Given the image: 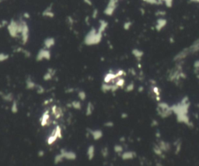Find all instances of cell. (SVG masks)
<instances>
[{
	"label": "cell",
	"mask_w": 199,
	"mask_h": 166,
	"mask_svg": "<svg viewBox=\"0 0 199 166\" xmlns=\"http://www.w3.org/2000/svg\"><path fill=\"white\" fill-rule=\"evenodd\" d=\"M103 33H99L96 28L92 27L91 29L86 33L84 38V44L86 46H93L98 44L101 42Z\"/></svg>",
	"instance_id": "6da1fadb"
},
{
	"label": "cell",
	"mask_w": 199,
	"mask_h": 166,
	"mask_svg": "<svg viewBox=\"0 0 199 166\" xmlns=\"http://www.w3.org/2000/svg\"><path fill=\"white\" fill-rule=\"evenodd\" d=\"M7 30L10 37L13 38H16L19 37L22 30V23L21 21H16L14 19H12L7 25Z\"/></svg>",
	"instance_id": "7a4b0ae2"
},
{
	"label": "cell",
	"mask_w": 199,
	"mask_h": 166,
	"mask_svg": "<svg viewBox=\"0 0 199 166\" xmlns=\"http://www.w3.org/2000/svg\"><path fill=\"white\" fill-rule=\"evenodd\" d=\"M22 23V30L20 33L21 35V40L23 44H26L28 42L29 40V33H30V29H29V26L27 23V22L25 20H20Z\"/></svg>",
	"instance_id": "3957f363"
},
{
	"label": "cell",
	"mask_w": 199,
	"mask_h": 166,
	"mask_svg": "<svg viewBox=\"0 0 199 166\" xmlns=\"http://www.w3.org/2000/svg\"><path fill=\"white\" fill-rule=\"evenodd\" d=\"M118 0H109L108 5L104 11V13L106 16H110L113 15L116 8H117V5H118Z\"/></svg>",
	"instance_id": "277c9868"
},
{
	"label": "cell",
	"mask_w": 199,
	"mask_h": 166,
	"mask_svg": "<svg viewBox=\"0 0 199 166\" xmlns=\"http://www.w3.org/2000/svg\"><path fill=\"white\" fill-rule=\"evenodd\" d=\"M51 52L49 51V49L42 48L38 51V54H37V58H36V60H37L38 62H41L44 59H46V60L49 61V60L51 59Z\"/></svg>",
	"instance_id": "5b68a950"
},
{
	"label": "cell",
	"mask_w": 199,
	"mask_h": 166,
	"mask_svg": "<svg viewBox=\"0 0 199 166\" xmlns=\"http://www.w3.org/2000/svg\"><path fill=\"white\" fill-rule=\"evenodd\" d=\"M61 153H62L64 158L67 160H69V161H73V160H75L76 159V154L73 151H66L64 149H62L61 150Z\"/></svg>",
	"instance_id": "8992f818"
},
{
	"label": "cell",
	"mask_w": 199,
	"mask_h": 166,
	"mask_svg": "<svg viewBox=\"0 0 199 166\" xmlns=\"http://www.w3.org/2000/svg\"><path fill=\"white\" fill-rule=\"evenodd\" d=\"M88 131L92 136L94 141H98L101 137H103V132L100 130H91V129H88Z\"/></svg>",
	"instance_id": "52a82bcc"
},
{
	"label": "cell",
	"mask_w": 199,
	"mask_h": 166,
	"mask_svg": "<svg viewBox=\"0 0 199 166\" xmlns=\"http://www.w3.org/2000/svg\"><path fill=\"white\" fill-rule=\"evenodd\" d=\"M50 119V115H49V110H46L45 112H44L41 117L40 119V125L42 127H45L46 125H48V121Z\"/></svg>",
	"instance_id": "ba28073f"
},
{
	"label": "cell",
	"mask_w": 199,
	"mask_h": 166,
	"mask_svg": "<svg viewBox=\"0 0 199 166\" xmlns=\"http://www.w3.org/2000/svg\"><path fill=\"white\" fill-rule=\"evenodd\" d=\"M55 44V40L54 37H48L44 40V48L50 49Z\"/></svg>",
	"instance_id": "9c48e42d"
},
{
	"label": "cell",
	"mask_w": 199,
	"mask_h": 166,
	"mask_svg": "<svg viewBox=\"0 0 199 166\" xmlns=\"http://www.w3.org/2000/svg\"><path fill=\"white\" fill-rule=\"evenodd\" d=\"M99 27H98V29H97V30L99 31V33H104L107 29V28H108V23L106 20H104V19H100L99 21Z\"/></svg>",
	"instance_id": "30bf717a"
},
{
	"label": "cell",
	"mask_w": 199,
	"mask_h": 166,
	"mask_svg": "<svg viewBox=\"0 0 199 166\" xmlns=\"http://www.w3.org/2000/svg\"><path fill=\"white\" fill-rule=\"evenodd\" d=\"M42 16H45V17H48V18H53L54 16V13L52 12V8H51V5L47 7V9H45L44 12L42 13Z\"/></svg>",
	"instance_id": "8fae6325"
},
{
	"label": "cell",
	"mask_w": 199,
	"mask_h": 166,
	"mask_svg": "<svg viewBox=\"0 0 199 166\" xmlns=\"http://www.w3.org/2000/svg\"><path fill=\"white\" fill-rule=\"evenodd\" d=\"M95 155V147L93 145H90L87 149V156H88V159L89 161H91L93 159Z\"/></svg>",
	"instance_id": "7c38bea8"
},
{
	"label": "cell",
	"mask_w": 199,
	"mask_h": 166,
	"mask_svg": "<svg viewBox=\"0 0 199 166\" xmlns=\"http://www.w3.org/2000/svg\"><path fill=\"white\" fill-rule=\"evenodd\" d=\"M58 138V135H57V134L55 133V131H54V130L53 131V133L50 135L48 137V138L47 139V143H48V145H51L52 144H54V142L56 141V140Z\"/></svg>",
	"instance_id": "4fadbf2b"
},
{
	"label": "cell",
	"mask_w": 199,
	"mask_h": 166,
	"mask_svg": "<svg viewBox=\"0 0 199 166\" xmlns=\"http://www.w3.org/2000/svg\"><path fill=\"white\" fill-rule=\"evenodd\" d=\"M115 78H117L115 74H113V73L110 72L108 73L107 75H105L104 78V82L109 83L110 82L114 80V79H115Z\"/></svg>",
	"instance_id": "5bb4252c"
},
{
	"label": "cell",
	"mask_w": 199,
	"mask_h": 166,
	"mask_svg": "<svg viewBox=\"0 0 199 166\" xmlns=\"http://www.w3.org/2000/svg\"><path fill=\"white\" fill-rule=\"evenodd\" d=\"M93 110H94V106H93V105L92 102H88V104H87V107H86V115L87 116L92 115V113H93Z\"/></svg>",
	"instance_id": "9a60e30c"
},
{
	"label": "cell",
	"mask_w": 199,
	"mask_h": 166,
	"mask_svg": "<svg viewBox=\"0 0 199 166\" xmlns=\"http://www.w3.org/2000/svg\"><path fill=\"white\" fill-rule=\"evenodd\" d=\"M35 83L32 81V79L29 77L27 78V81H26V87H27V89H33L34 88H35Z\"/></svg>",
	"instance_id": "2e32d148"
},
{
	"label": "cell",
	"mask_w": 199,
	"mask_h": 166,
	"mask_svg": "<svg viewBox=\"0 0 199 166\" xmlns=\"http://www.w3.org/2000/svg\"><path fill=\"white\" fill-rule=\"evenodd\" d=\"M1 96L3 98L5 101L6 102H11L13 100V93H8V94H3V95H1Z\"/></svg>",
	"instance_id": "e0dca14e"
},
{
	"label": "cell",
	"mask_w": 199,
	"mask_h": 166,
	"mask_svg": "<svg viewBox=\"0 0 199 166\" xmlns=\"http://www.w3.org/2000/svg\"><path fill=\"white\" fill-rule=\"evenodd\" d=\"M112 85H110L109 83L104 82L101 86V90H102L104 92H107L108 91H111L112 89Z\"/></svg>",
	"instance_id": "ac0fdd59"
},
{
	"label": "cell",
	"mask_w": 199,
	"mask_h": 166,
	"mask_svg": "<svg viewBox=\"0 0 199 166\" xmlns=\"http://www.w3.org/2000/svg\"><path fill=\"white\" fill-rule=\"evenodd\" d=\"M71 104H72V107L74 108L75 110H80L82 109V105H81V102L79 101L74 100V101L71 102Z\"/></svg>",
	"instance_id": "d6986e66"
},
{
	"label": "cell",
	"mask_w": 199,
	"mask_h": 166,
	"mask_svg": "<svg viewBox=\"0 0 199 166\" xmlns=\"http://www.w3.org/2000/svg\"><path fill=\"white\" fill-rule=\"evenodd\" d=\"M64 156H63V155H62V153H60V154H58V155H55V157H54V164L55 165H57V164L60 163V162H62V161H63V159H64Z\"/></svg>",
	"instance_id": "ffe728a7"
},
{
	"label": "cell",
	"mask_w": 199,
	"mask_h": 166,
	"mask_svg": "<svg viewBox=\"0 0 199 166\" xmlns=\"http://www.w3.org/2000/svg\"><path fill=\"white\" fill-rule=\"evenodd\" d=\"M11 111L13 113H17L18 112V105H17V102L16 100H14L13 102V104H12V106H11Z\"/></svg>",
	"instance_id": "44dd1931"
},
{
	"label": "cell",
	"mask_w": 199,
	"mask_h": 166,
	"mask_svg": "<svg viewBox=\"0 0 199 166\" xmlns=\"http://www.w3.org/2000/svg\"><path fill=\"white\" fill-rule=\"evenodd\" d=\"M16 52H22L23 54H24L26 58H30V55H31L29 51H27V50H24V49L22 48H19L16 49Z\"/></svg>",
	"instance_id": "7402d4cb"
},
{
	"label": "cell",
	"mask_w": 199,
	"mask_h": 166,
	"mask_svg": "<svg viewBox=\"0 0 199 166\" xmlns=\"http://www.w3.org/2000/svg\"><path fill=\"white\" fill-rule=\"evenodd\" d=\"M54 131H55V133L57 134V135H58V138H60V139H62V128L60 127V126H56V127H55V129H54Z\"/></svg>",
	"instance_id": "603a6c76"
},
{
	"label": "cell",
	"mask_w": 199,
	"mask_h": 166,
	"mask_svg": "<svg viewBox=\"0 0 199 166\" xmlns=\"http://www.w3.org/2000/svg\"><path fill=\"white\" fill-rule=\"evenodd\" d=\"M53 74L51 72H48L47 73H45L44 75L43 76V79L44 81H49L51 80V78H52V77H53Z\"/></svg>",
	"instance_id": "cb8c5ba5"
},
{
	"label": "cell",
	"mask_w": 199,
	"mask_h": 166,
	"mask_svg": "<svg viewBox=\"0 0 199 166\" xmlns=\"http://www.w3.org/2000/svg\"><path fill=\"white\" fill-rule=\"evenodd\" d=\"M9 58V54H4V53H0V62H3L8 60Z\"/></svg>",
	"instance_id": "d4e9b609"
},
{
	"label": "cell",
	"mask_w": 199,
	"mask_h": 166,
	"mask_svg": "<svg viewBox=\"0 0 199 166\" xmlns=\"http://www.w3.org/2000/svg\"><path fill=\"white\" fill-rule=\"evenodd\" d=\"M78 97L79 98L80 100L84 101L86 99V94L84 91H79L78 92Z\"/></svg>",
	"instance_id": "484cf974"
},
{
	"label": "cell",
	"mask_w": 199,
	"mask_h": 166,
	"mask_svg": "<svg viewBox=\"0 0 199 166\" xmlns=\"http://www.w3.org/2000/svg\"><path fill=\"white\" fill-rule=\"evenodd\" d=\"M133 156H132V152H125L122 155V158L126 160V159H130L132 158Z\"/></svg>",
	"instance_id": "4316f807"
},
{
	"label": "cell",
	"mask_w": 199,
	"mask_h": 166,
	"mask_svg": "<svg viewBox=\"0 0 199 166\" xmlns=\"http://www.w3.org/2000/svg\"><path fill=\"white\" fill-rule=\"evenodd\" d=\"M116 85L118 86V87H122L124 85V80L123 78H119L118 80L117 81Z\"/></svg>",
	"instance_id": "83f0119b"
},
{
	"label": "cell",
	"mask_w": 199,
	"mask_h": 166,
	"mask_svg": "<svg viewBox=\"0 0 199 166\" xmlns=\"http://www.w3.org/2000/svg\"><path fill=\"white\" fill-rule=\"evenodd\" d=\"M101 153H102V155H103V157H104V158H107V157H108V147H104V148H103Z\"/></svg>",
	"instance_id": "f1b7e54d"
},
{
	"label": "cell",
	"mask_w": 199,
	"mask_h": 166,
	"mask_svg": "<svg viewBox=\"0 0 199 166\" xmlns=\"http://www.w3.org/2000/svg\"><path fill=\"white\" fill-rule=\"evenodd\" d=\"M114 149L116 152H121L123 151V148H122L121 145H115L114 147Z\"/></svg>",
	"instance_id": "f546056e"
},
{
	"label": "cell",
	"mask_w": 199,
	"mask_h": 166,
	"mask_svg": "<svg viewBox=\"0 0 199 166\" xmlns=\"http://www.w3.org/2000/svg\"><path fill=\"white\" fill-rule=\"evenodd\" d=\"M37 92L38 94H42L44 92V88L40 86H38V90H37Z\"/></svg>",
	"instance_id": "4dcf8cb0"
},
{
	"label": "cell",
	"mask_w": 199,
	"mask_h": 166,
	"mask_svg": "<svg viewBox=\"0 0 199 166\" xmlns=\"http://www.w3.org/2000/svg\"><path fill=\"white\" fill-rule=\"evenodd\" d=\"M97 16H98V9H93V11L92 17H93V19H96V18L97 17Z\"/></svg>",
	"instance_id": "1f68e13d"
},
{
	"label": "cell",
	"mask_w": 199,
	"mask_h": 166,
	"mask_svg": "<svg viewBox=\"0 0 199 166\" xmlns=\"http://www.w3.org/2000/svg\"><path fill=\"white\" fill-rule=\"evenodd\" d=\"M51 110H52V113L54 114V116L56 115L57 112H58V107H57L56 105H54L52 108H51Z\"/></svg>",
	"instance_id": "d6a6232c"
},
{
	"label": "cell",
	"mask_w": 199,
	"mask_h": 166,
	"mask_svg": "<svg viewBox=\"0 0 199 166\" xmlns=\"http://www.w3.org/2000/svg\"><path fill=\"white\" fill-rule=\"evenodd\" d=\"M165 24H166V21H165V20H163V19H160V20L159 21V24L157 25V27H163Z\"/></svg>",
	"instance_id": "836d02e7"
},
{
	"label": "cell",
	"mask_w": 199,
	"mask_h": 166,
	"mask_svg": "<svg viewBox=\"0 0 199 166\" xmlns=\"http://www.w3.org/2000/svg\"><path fill=\"white\" fill-rule=\"evenodd\" d=\"M131 25H132V23L131 22H127V23H125L124 25V29H128L130 28V27H131Z\"/></svg>",
	"instance_id": "e575fe53"
},
{
	"label": "cell",
	"mask_w": 199,
	"mask_h": 166,
	"mask_svg": "<svg viewBox=\"0 0 199 166\" xmlns=\"http://www.w3.org/2000/svg\"><path fill=\"white\" fill-rule=\"evenodd\" d=\"M104 126L106 127H112L114 126V123L113 122L109 121V122H107V123H104Z\"/></svg>",
	"instance_id": "d590c367"
},
{
	"label": "cell",
	"mask_w": 199,
	"mask_h": 166,
	"mask_svg": "<svg viewBox=\"0 0 199 166\" xmlns=\"http://www.w3.org/2000/svg\"><path fill=\"white\" fill-rule=\"evenodd\" d=\"M84 2V3H86V5H93V3H92L91 0H83Z\"/></svg>",
	"instance_id": "8d00e7d4"
},
{
	"label": "cell",
	"mask_w": 199,
	"mask_h": 166,
	"mask_svg": "<svg viewBox=\"0 0 199 166\" xmlns=\"http://www.w3.org/2000/svg\"><path fill=\"white\" fill-rule=\"evenodd\" d=\"M44 155V151L43 150H40L38 151V156L39 157H43Z\"/></svg>",
	"instance_id": "74e56055"
},
{
	"label": "cell",
	"mask_w": 199,
	"mask_h": 166,
	"mask_svg": "<svg viewBox=\"0 0 199 166\" xmlns=\"http://www.w3.org/2000/svg\"><path fill=\"white\" fill-rule=\"evenodd\" d=\"M23 16H24L25 19H29L30 18V14L28 13H24L23 14Z\"/></svg>",
	"instance_id": "f35d334b"
},
{
	"label": "cell",
	"mask_w": 199,
	"mask_h": 166,
	"mask_svg": "<svg viewBox=\"0 0 199 166\" xmlns=\"http://www.w3.org/2000/svg\"><path fill=\"white\" fill-rule=\"evenodd\" d=\"M133 87H134V86H133L132 84L129 85V86L127 87V91H131V90H132V89H133Z\"/></svg>",
	"instance_id": "ab89813d"
},
{
	"label": "cell",
	"mask_w": 199,
	"mask_h": 166,
	"mask_svg": "<svg viewBox=\"0 0 199 166\" xmlns=\"http://www.w3.org/2000/svg\"><path fill=\"white\" fill-rule=\"evenodd\" d=\"M164 2L167 3V5L170 6V5H171V3H172V0H164Z\"/></svg>",
	"instance_id": "60d3db41"
},
{
	"label": "cell",
	"mask_w": 199,
	"mask_h": 166,
	"mask_svg": "<svg viewBox=\"0 0 199 166\" xmlns=\"http://www.w3.org/2000/svg\"><path fill=\"white\" fill-rule=\"evenodd\" d=\"M74 91V89L73 88H69V89H67V90H65V92H73Z\"/></svg>",
	"instance_id": "b9f144b4"
},
{
	"label": "cell",
	"mask_w": 199,
	"mask_h": 166,
	"mask_svg": "<svg viewBox=\"0 0 199 166\" xmlns=\"http://www.w3.org/2000/svg\"><path fill=\"white\" fill-rule=\"evenodd\" d=\"M144 1H145V2H148V3H154L156 2V0H144Z\"/></svg>",
	"instance_id": "7bdbcfd3"
},
{
	"label": "cell",
	"mask_w": 199,
	"mask_h": 166,
	"mask_svg": "<svg viewBox=\"0 0 199 166\" xmlns=\"http://www.w3.org/2000/svg\"><path fill=\"white\" fill-rule=\"evenodd\" d=\"M69 18V23H70V24H73V18H71L70 16H69L68 17Z\"/></svg>",
	"instance_id": "ee69618b"
},
{
	"label": "cell",
	"mask_w": 199,
	"mask_h": 166,
	"mask_svg": "<svg viewBox=\"0 0 199 166\" xmlns=\"http://www.w3.org/2000/svg\"><path fill=\"white\" fill-rule=\"evenodd\" d=\"M2 27H3V23H2V22H0V29H1V28H2Z\"/></svg>",
	"instance_id": "f6af8a7d"
},
{
	"label": "cell",
	"mask_w": 199,
	"mask_h": 166,
	"mask_svg": "<svg viewBox=\"0 0 199 166\" xmlns=\"http://www.w3.org/2000/svg\"><path fill=\"white\" fill-rule=\"evenodd\" d=\"M48 100H45V102H44V104H48Z\"/></svg>",
	"instance_id": "bcb514c9"
}]
</instances>
